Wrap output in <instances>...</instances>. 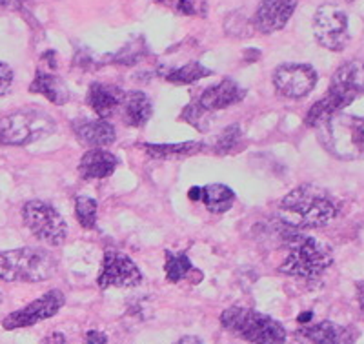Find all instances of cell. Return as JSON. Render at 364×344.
<instances>
[{"mask_svg": "<svg viewBox=\"0 0 364 344\" xmlns=\"http://www.w3.org/2000/svg\"><path fill=\"white\" fill-rule=\"evenodd\" d=\"M57 272V261L44 248H21L0 252V281L42 282Z\"/></svg>", "mask_w": 364, "mask_h": 344, "instance_id": "5", "label": "cell"}, {"mask_svg": "<svg viewBox=\"0 0 364 344\" xmlns=\"http://www.w3.org/2000/svg\"><path fill=\"white\" fill-rule=\"evenodd\" d=\"M240 142V129L239 126H230L226 131H223L219 139H217L215 151L217 154H230L233 148Z\"/></svg>", "mask_w": 364, "mask_h": 344, "instance_id": "26", "label": "cell"}, {"mask_svg": "<svg viewBox=\"0 0 364 344\" xmlns=\"http://www.w3.org/2000/svg\"><path fill=\"white\" fill-rule=\"evenodd\" d=\"M190 199L200 200V188H193V190L190 191Z\"/></svg>", "mask_w": 364, "mask_h": 344, "instance_id": "32", "label": "cell"}, {"mask_svg": "<svg viewBox=\"0 0 364 344\" xmlns=\"http://www.w3.org/2000/svg\"><path fill=\"white\" fill-rule=\"evenodd\" d=\"M142 281L141 268L124 253L106 252L102 259V268L99 275V286L106 288H133L139 286Z\"/></svg>", "mask_w": 364, "mask_h": 344, "instance_id": "10", "label": "cell"}, {"mask_svg": "<svg viewBox=\"0 0 364 344\" xmlns=\"http://www.w3.org/2000/svg\"><path fill=\"white\" fill-rule=\"evenodd\" d=\"M228 332L250 344H284L286 330L279 321L250 308H228L220 313Z\"/></svg>", "mask_w": 364, "mask_h": 344, "instance_id": "4", "label": "cell"}, {"mask_svg": "<svg viewBox=\"0 0 364 344\" xmlns=\"http://www.w3.org/2000/svg\"><path fill=\"white\" fill-rule=\"evenodd\" d=\"M314 35L323 48L343 51L348 44V17L336 4H324L314 15Z\"/></svg>", "mask_w": 364, "mask_h": 344, "instance_id": "9", "label": "cell"}, {"mask_svg": "<svg viewBox=\"0 0 364 344\" xmlns=\"http://www.w3.org/2000/svg\"><path fill=\"white\" fill-rule=\"evenodd\" d=\"M13 84V70L8 64L0 63V97L8 95Z\"/></svg>", "mask_w": 364, "mask_h": 344, "instance_id": "27", "label": "cell"}, {"mask_svg": "<svg viewBox=\"0 0 364 344\" xmlns=\"http://www.w3.org/2000/svg\"><path fill=\"white\" fill-rule=\"evenodd\" d=\"M200 200L211 213H226L233 206L235 193L226 184H208L200 188Z\"/></svg>", "mask_w": 364, "mask_h": 344, "instance_id": "22", "label": "cell"}, {"mask_svg": "<svg viewBox=\"0 0 364 344\" xmlns=\"http://www.w3.org/2000/svg\"><path fill=\"white\" fill-rule=\"evenodd\" d=\"M57 122L38 108L13 112L0 119V146H28L53 135Z\"/></svg>", "mask_w": 364, "mask_h": 344, "instance_id": "6", "label": "cell"}, {"mask_svg": "<svg viewBox=\"0 0 364 344\" xmlns=\"http://www.w3.org/2000/svg\"><path fill=\"white\" fill-rule=\"evenodd\" d=\"M122 121L132 128H142L154 115V104L149 97L142 92H128L120 106Z\"/></svg>", "mask_w": 364, "mask_h": 344, "instance_id": "19", "label": "cell"}, {"mask_svg": "<svg viewBox=\"0 0 364 344\" xmlns=\"http://www.w3.org/2000/svg\"><path fill=\"white\" fill-rule=\"evenodd\" d=\"M357 297H359L360 310H363V313H364V282H360L359 286H357Z\"/></svg>", "mask_w": 364, "mask_h": 344, "instance_id": "31", "label": "cell"}, {"mask_svg": "<svg viewBox=\"0 0 364 344\" xmlns=\"http://www.w3.org/2000/svg\"><path fill=\"white\" fill-rule=\"evenodd\" d=\"M97 210H99V204H97L95 199H91V197L80 195L75 199V215H77V220L86 230L95 228Z\"/></svg>", "mask_w": 364, "mask_h": 344, "instance_id": "25", "label": "cell"}, {"mask_svg": "<svg viewBox=\"0 0 364 344\" xmlns=\"http://www.w3.org/2000/svg\"><path fill=\"white\" fill-rule=\"evenodd\" d=\"M364 93V63L363 60H348L331 77L323 102L331 113H339L348 108L353 100Z\"/></svg>", "mask_w": 364, "mask_h": 344, "instance_id": "8", "label": "cell"}, {"mask_svg": "<svg viewBox=\"0 0 364 344\" xmlns=\"http://www.w3.org/2000/svg\"><path fill=\"white\" fill-rule=\"evenodd\" d=\"M75 137L79 139L82 144L93 148H104L115 142L117 131L109 122L102 121H91V119H77L73 122Z\"/></svg>", "mask_w": 364, "mask_h": 344, "instance_id": "16", "label": "cell"}, {"mask_svg": "<svg viewBox=\"0 0 364 344\" xmlns=\"http://www.w3.org/2000/svg\"><path fill=\"white\" fill-rule=\"evenodd\" d=\"M166 279L170 282H181L184 279L190 277L191 274H199V270L195 272L191 266L190 259L184 253H166V264H164Z\"/></svg>", "mask_w": 364, "mask_h": 344, "instance_id": "23", "label": "cell"}, {"mask_svg": "<svg viewBox=\"0 0 364 344\" xmlns=\"http://www.w3.org/2000/svg\"><path fill=\"white\" fill-rule=\"evenodd\" d=\"M22 219L26 228L38 241L51 246H60L68 237V224L51 204L44 200H28L22 206Z\"/></svg>", "mask_w": 364, "mask_h": 344, "instance_id": "7", "label": "cell"}, {"mask_svg": "<svg viewBox=\"0 0 364 344\" xmlns=\"http://www.w3.org/2000/svg\"><path fill=\"white\" fill-rule=\"evenodd\" d=\"M106 340H108V337L104 335L102 332H97V330H91L86 335L87 344H106Z\"/></svg>", "mask_w": 364, "mask_h": 344, "instance_id": "28", "label": "cell"}, {"mask_svg": "<svg viewBox=\"0 0 364 344\" xmlns=\"http://www.w3.org/2000/svg\"><path fill=\"white\" fill-rule=\"evenodd\" d=\"M42 344H66V339H64L63 333L57 332L46 337V339L42 340Z\"/></svg>", "mask_w": 364, "mask_h": 344, "instance_id": "29", "label": "cell"}, {"mask_svg": "<svg viewBox=\"0 0 364 344\" xmlns=\"http://www.w3.org/2000/svg\"><path fill=\"white\" fill-rule=\"evenodd\" d=\"M64 294L60 290H51L44 294L42 297L35 299L33 303H29L22 310L13 311L8 319H4L2 326L6 330H18V328H28L33 324L42 323V321L50 319L64 306Z\"/></svg>", "mask_w": 364, "mask_h": 344, "instance_id": "12", "label": "cell"}, {"mask_svg": "<svg viewBox=\"0 0 364 344\" xmlns=\"http://www.w3.org/2000/svg\"><path fill=\"white\" fill-rule=\"evenodd\" d=\"M348 2H353V0H348Z\"/></svg>", "mask_w": 364, "mask_h": 344, "instance_id": "36", "label": "cell"}, {"mask_svg": "<svg viewBox=\"0 0 364 344\" xmlns=\"http://www.w3.org/2000/svg\"><path fill=\"white\" fill-rule=\"evenodd\" d=\"M317 84V71L308 64H281L273 73V86L286 99H302Z\"/></svg>", "mask_w": 364, "mask_h": 344, "instance_id": "11", "label": "cell"}, {"mask_svg": "<svg viewBox=\"0 0 364 344\" xmlns=\"http://www.w3.org/2000/svg\"><path fill=\"white\" fill-rule=\"evenodd\" d=\"M318 141L328 154L343 161L364 158V119L337 113L317 128Z\"/></svg>", "mask_w": 364, "mask_h": 344, "instance_id": "3", "label": "cell"}, {"mask_svg": "<svg viewBox=\"0 0 364 344\" xmlns=\"http://www.w3.org/2000/svg\"><path fill=\"white\" fill-rule=\"evenodd\" d=\"M119 166V161L113 154L102 148H93L84 154L79 162L80 177L91 181V178H106L113 175V171Z\"/></svg>", "mask_w": 364, "mask_h": 344, "instance_id": "17", "label": "cell"}, {"mask_svg": "<svg viewBox=\"0 0 364 344\" xmlns=\"http://www.w3.org/2000/svg\"><path fill=\"white\" fill-rule=\"evenodd\" d=\"M288 255L281 264V274L302 279H315L328 270L333 262V253L306 233H290L286 239Z\"/></svg>", "mask_w": 364, "mask_h": 344, "instance_id": "2", "label": "cell"}, {"mask_svg": "<svg viewBox=\"0 0 364 344\" xmlns=\"http://www.w3.org/2000/svg\"><path fill=\"white\" fill-rule=\"evenodd\" d=\"M204 144L203 142H177V144H146L144 151L148 157L157 158V161H173V158H186L191 155L203 151Z\"/></svg>", "mask_w": 364, "mask_h": 344, "instance_id": "21", "label": "cell"}, {"mask_svg": "<svg viewBox=\"0 0 364 344\" xmlns=\"http://www.w3.org/2000/svg\"><path fill=\"white\" fill-rule=\"evenodd\" d=\"M159 2H166V4H170L171 0H159Z\"/></svg>", "mask_w": 364, "mask_h": 344, "instance_id": "34", "label": "cell"}, {"mask_svg": "<svg viewBox=\"0 0 364 344\" xmlns=\"http://www.w3.org/2000/svg\"><path fill=\"white\" fill-rule=\"evenodd\" d=\"M211 70L204 68L203 64L199 63H190L186 66L177 68V70L170 71V73L164 75V79L168 82H173V84H193L197 80L204 79V77H210Z\"/></svg>", "mask_w": 364, "mask_h": 344, "instance_id": "24", "label": "cell"}, {"mask_svg": "<svg viewBox=\"0 0 364 344\" xmlns=\"http://www.w3.org/2000/svg\"><path fill=\"white\" fill-rule=\"evenodd\" d=\"M339 213L336 199L323 188L302 184L291 190L279 204V217L295 230L317 228L333 220Z\"/></svg>", "mask_w": 364, "mask_h": 344, "instance_id": "1", "label": "cell"}, {"mask_svg": "<svg viewBox=\"0 0 364 344\" xmlns=\"http://www.w3.org/2000/svg\"><path fill=\"white\" fill-rule=\"evenodd\" d=\"M0 303H2V294H0Z\"/></svg>", "mask_w": 364, "mask_h": 344, "instance_id": "35", "label": "cell"}, {"mask_svg": "<svg viewBox=\"0 0 364 344\" xmlns=\"http://www.w3.org/2000/svg\"><path fill=\"white\" fill-rule=\"evenodd\" d=\"M175 344H203V340H200L199 337L186 335V337H182V339H178Z\"/></svg>", "mask_w": 364, "mask_h": 344, "instance_id": "30", "label": "cell"}, {"mask_svg": "<svg viewBox=\"0 0 364 344\" xmlns=\"http://www.w3.org/2000/svg\"><path fill=\"white\" fill-rule=\"evenodd\" d=\"M29 92L46 97L55 106H64L70 100V92H68L64 80L55 73L44 70L37 71L33 82L29 86Z\"/></svg>", "mask_w": 364, "mask_h": 344, "instance_id": "20", "label": "cell"}, {"mask_svg": "<svg viewBox=\"0 0 364 344\" xmlns=\"http://www.w3.org/2000/svg\"><path fill=\"white\" fill-rule=\"evenodd\" d=\"M302 335L306 337L311 344H353L355 333L352 328L341 326V324L324 321L315 326L304 328Z\"/></svg>", "mask_w": 364, "mask_h": 344, "instance_id": "18", "label": "cell"}, {"mask_svg": "<svg viewBox=\"0 0 364 344\" xmlns=\"http://www.w3.org/2000/svg\"><path fill=\"white\" fill-rule=\"evenodd\" d=\"M246 97V92L235 80L226 79L223 82H219L217 86H211L208 90H204L203 95L195 100L197 108L203 109L204 113H215L220 112V109H226L233 104L242 102Z\"/></svg>", "mask_w": 364, "mask_h": 344, "instance_id": "14", "label": "cell"}, {"mask_svg": "<svg viewBox=\"0 0 364 344\" xmlns=\"http://www.w3.org/2000/svg\"><path fill=\"white\" fill-rule=\"evenodd\" d=\"M124 95V90H120L115 84L93 82L87 90L86 102L91 112H95V115L104 121V119L112 117L113 113L120 112Z\"/></svg>", "mask_w": 364, "mask_h": 344, "instance_id": "15", "label": "cell"}, {"mask_svg": "<svg viewBox=\"0 0 364 344\" xmlns=\"http://www.w3.org/2000/svg\"><path fill=\"white\" fill-rule=\"evenodd\" d=\"M299 0H261L253 15V26L257 31L269 35L284 28L294 15Z\"/></svg>", "mask_w": 364, "mask_h": 344, "instance_id": "13", "label": "cell"}, {"mask_svg": "<svg viewBox=\"0 0 364 344\" xmlns=\"http://www.w3.org/2000/svg\"><path fill=\"white\" fill-rule=\"evenodd\" d=\"M8 2H9V0H0V6H6Z\"/></svg>", "mask_w": 364, "mask_h": 344, "instance_id": "33", "label": "cell"}]
</instances>
